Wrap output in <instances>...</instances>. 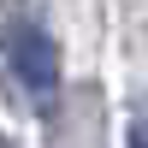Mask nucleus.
<instances>
[{
    "instance_id": "f257e3e1",
    "label": "nucleus",
    "mask_w": 148,
    "mask_h": 148,
    "mask_svg": "<svg viewBox=\"0 0 148 148\" xmlns=\"http://www.w3.org/2000/svg\"><path fill=\"white\" fill-rule=\"evenodd\" d=\"M0 53H6V71L18 77V89L30 95V107H53L59 95V47L53 36L36 18H12L0 30Z\"/></svg>"
},
{
    "instance_id": "f03ea898",
    "label": "nucleus",
    "mask_w": 148,
    "mask_h": 148,
    "mask_svg": "<svg viewBox=\"0 0 148 148\" xmlns=\"http://www.w3.org/2000/svg\"><path fill=\"white\" fill-rule=\"evenodd\" d=\"M130 148H148V101L136 107V119H130Z\"/></svg>"
},
{
    "instance_id": "7ed1b4c3",
    "label": "nucleus",
    "mask_w": 148,
    "mask_h": 148,
    "mask_svg": "<svg viewBox=\"0 0 148 148\" xmlns=\"http://www.w3.org/2000/svg\"><path fill=\"white\" fill-rule=\"evenodd\" d=\"M0 148H12V142H6V136H0Z\"/></svg>"
}]
</instances>
